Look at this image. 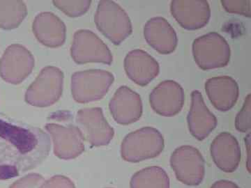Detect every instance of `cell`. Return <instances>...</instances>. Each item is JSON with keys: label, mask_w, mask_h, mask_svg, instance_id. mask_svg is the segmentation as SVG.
Wrapping results in <instances>:
<instances>
[{"label": "cell", "mask_w": 251, "mask_h": 188, "mask_svg": "<svg viewBox=\"0 0 251 188\" xmlns=\"http://www.w3.org/2000/svg\"><path fill=\"white\" fill-rule=\"evenodd\" d=\"M185 102L184 89L174 80H165L150 94V103L153 111L161 116H176Z\"/></svg>", "instance_id": "obj_11"}, {"label": "cell", "mask_w": 251, "mask_h": 188, "mask_svg": "<svg viewBox=\"0 0 251 188\" xmlns=\"http://www.w3.org/2000/svg\"><path fill=\"white\" fill-rule=\"evenodd\" d=\"M27 14V6L21 0H0V27L13 29L22 23Z\"/></svg>", "instance_id": "obj_22"}, {"label": "cell", "mask_w": 251, "mask_h": 188, "mask_svg": "<svg viewBox=\"0 0 251 188\" xmlns=\"http://www.w3.org/2000/svg\"><path fill=\"white\" fill-rule=\"evenodd\" d=\"M46 129L52 137L54 154L61 159H74L85 151V138L77 127L51 123Z\"/></svg>", "instance_id": "obj_10"}, {"label": "cell", "mask_w": 251, "mask_h": 188, "mask_svg": "<svg viewBox=\"0 0 251 188\" xmlns=\"http://www.w3.org/2000/svg\"><path fill=\"white\" fill-rule=\"evenodd\" d=\"M246 148L248 151L247 169L249 173H251V133H249L245 138Z\"/></svg>", "instance_id": "obj_30"}, {"label": "cell", "mask_w": 251, "mask_h": 188, "mask_svg": "<svg viewBox=\"0 0 251 188\" xmlns=\"http://www.w3.org/2000/svg\"><path fill=\"white\" fill-rule=\"evenodd\" d=\"M130 188H170L171 181L166 170L161 166H148L133 175Z\"/></svg>", "instance_id": "obj_21"}, {"label": "cell", "mask_w": 251, "mask_h": 188, "mask_svg": "<svg viewBox=\"0 0 251 188\" xmlns=\"http://www.w3.org/2000/svg\"><path fill=\"white\" fill-rule=\"evenodd\" d=\"M210 153L217 167L226 173L237 170L242 159L239 141L227 132H223L214 138L211 142Z\"/></svg>", "instance_id": "obj_14"}, {"label": "cell", "mask_w": 251, "mask_h": 188, "mask_svg": "<svg viewBox=\"0 0 251 188\" xmlns=\"http://www.w3.org/2000/svg\"><path fill=\"white\" fill-rule=\"evenodd\" d=\"M32 30L36 39L47 47L55 48L65 42V24L52 13L42 12L38 14L33 22Z\"/></svg>", "instance_id": "obj_19"}, {"label": "cell", "mask_w": 251, "mask_h": 188, "mask_svg": "<svg viewBox=\"0 0 251 188\" xmlns=\"http://www.w3.org/2000/svg\"><path fill=\"white\" fill-rule=\"evenodd\" d=\"M76 121L85 139L93 146H107L115 135V130L104 117L100 108L81 109Z\"/></svg>", "instance_id": "obj_9"}, {"label": "cell", "mask_w": 251, "mask_h": 188, "mask_svg": "<svg viewBox=\"0 0 251 188\" xmlns=\"http://www.w3.org/2000/svg\"><path fill=\"white\" fill-rule=\"evenodd\" d=\"M165 147L164 138L153 127H143L125 137L121 145L122 159L128 163H140L159 156Z\"/></svg>", "instance_id": "obj_1"}, {"label": "cell", "mask_w": 251, "mask_h": 188, "mask_svg": "<svg viewBox=\"0 0 251 188\" xmlns=\"http://www.w3.org/2000/svg\"><path fill=\"white\" fill-rule=\"evenodd\" d=\"M40 188H75L72 180L64 176H54L44 181Z\"/></svg>", "instance_id": "obj_27"}, {"label": "cell", "mask_w": 251, "mask_h": 188, "mask_svg": "<svg viewBox=\"0 0 251 188\" xmlns=\"http://www.w3.org/2000/svg\"><path fill=\"white\" fill-rule=\"evenodd\" d=\"M221 4L227 12L251 18V0H223Z\"/></svg>", "instance_id": "obj_25"}, {"label": "cell", "mask_w": 251, "mask_h": 188, "mask_svg": "<svg viewBox=\"0 0 251 188\" xmlns=\"http://www.w3.org/2000/svg\"><path fill=\"white\" fill-rule=\"evenodd\" d=\"M64 73L58 68L46 67L28 87L25 99L29 105L46 108L55 103L62 96Z\"/></svg>", "instance_id": "obj_5"}, {"label": "cell", "mask_w": 251, "mask_h": 188, "mask_svg": "<svg viewBox=\"0 0 251 188\" xmlns=\"http://www.w3.org/2000/svg\"><path fill=\"white\" fill-rule=\"evenodd\" d=\"M114 120L120 125L138 121L143 115V101L139 94L127 86L117 89L109 103Z\"/></svg>", "instance_id": "obj_13"}, {"label": "cell", "mask_w": 251, "mask_h": 188, "mask_svg": "<svg viewBox=\"0 0 251 188\" xmlns=\"http://www.w3.org/2000/svg\"><path fill=\"white\" fill-rule=\"evenodd\" d=\"M144 37L149 45L160 54L173 53L177 46L176 31L164 18L149 20L144 26Z\"/></svg>", "instance_id": "obj_17"}, {"label": "cell", "mask_w": 251, "mask_h": 188, "mask_svg": "<svg viewBox=\"0 0 251 188\" xmlns=\"http://www.w3.org/2000/svg\"><path fill=\"white\" fill-rule=\"evenodd\" d=\"M235 128L240 133H246L251 129V95L246 97L242 110L236 116Z\"/></svg>", "instance_id": "obj_24"}, {"label": "cell", "mask_w": 251, "mask_h": 188, "mask_svg": "<svg viewBox=\"0 0 251 188\" xmlns=\"http://www.w3.org/2000/svg\"><path fill=\"white\" fill-rule=\"evenodd\" d=\"M206 93L216 110L227 112L233 108L239 96V87L232 77H211L205 82Z\"/></svg>", "instance_id": "obj_18"}, {"label": "cell", "mask_w": 251, "mask_h": 188, "mask_svg": "<svg viewBox=\"0 0 251 188\" xmlns=\"http://www.w3.org/2000/svg\"><path fill=\"white\" fill-rule=\"evenodd\" d=\"M192 52L195 62L204 70L226 67L230 60L229 44L217 32H209L195 39Z\"/></svg>", "instance_id": "obj_4"}, {"label": "cell", "mask_w": 251, "mask_h": 188, "mask_svg": "<svg viewBox=\"0 0 251 188\" xmlns=\"http://www.w3.org/2000/svg\"><path fill=\"white\" fill-rule=\"evenodd\" d=\"M71 54L74 62L79 64L96 62L110 65L113 61L108 46L88 29H80L75 33Z\"/></svg>", "instance_id": "obj_7"}, {"label": "cell", "mask_w": 251, "mask_h": 188, "mask_svg": "<svg viewBox=\"0 0 251 188\" xmlns=\"http://www.w3.org/2000/svg\"><path fill=\"white\" fill-rule=\"evenodd\" d=\"M99 29L115 45H120L132 34L133 27L129 16L115 1L101 0L94 16Z\"/></svg>", "instance_id": "obj_2"}, {"label": "cell", "mask_w": 251, "mask_h": 188, "mask_svg": "<svg viewBox=\"0 0 251 188\" xmlns=\"http://www.w3.org/2000/svg\"><path fill=\"white\" fill-rule=\"evenodd\" d=\"M34 67L32 54L24 46L13 44L0 59V76L8 83L18 85L30 75Z\"/></svg>", "instance_id": "obj_8"}, {"label": "cell", "mask_w": 251, "mask_h": 188, "mask_svg": "<svg viewBox=\"0 0 251 188\" xmlns=\"http://www.w3.org/2000/svg\"><path fill=\"white\" fill-rule=\"evenodd\" d=\"M171 166L181 184L198 186L205 176V162L201 151L189 145L179 146L172 153Z\"/></svg>", "instance_id": "obj_6"}, {"label": "cell", "mask_w": 251, "mask_h": 188, "mask_svg": "<svg viewBox=\"0 0 251 188\" xmlns=\"http://www.w3.org/2000/svg\"><path fill=\"white\" fill-rule=\"evenodd\" d=\"M57 9L69 17H79L88 11L92 4L90 0H54Z\"/></svg>", "instance_id": "obj_23"}, {"label": "cell", "mask_w": 251, "mask_h": 188, "mask_svg": "<svg viewBox=\"0 0 251 188\" xmlns=\"http://www.w3.org/2000/svg\"><path fill=\"white\" fill-rule=\"evenodd\" d=\"M188 130L199 141L205 140L217 126V118L206 107L202 94L191 93V106L187 116Z\"/></svg>", "instance_id": "obj_15"}, {"label": "cell", "mask_w": 251, "mask_h": 188, "mask_svg": "<svg viewBox=\"0 0 251 188\" xmlns=\"http://www.w3.org/2000/svg\"><path fill=\"white\" fill-rule=\"evenodd\" d=\"M115 80L113 74L100 69H91L73 74V98L79 103L100 100L108 93Z\"/></svg>", "instance_id": "obj_3"}, {"label": "cell", "mask_w": 251, "mask_h": 188, "mask_svg": "<svg viewBox=\"0 0 251 188\" xmlns=\"http://www.w3.org/2000/svg\"><path fill=\"white\" fill-rule=\"evenodd\" d=\"M0 138L13 145L22 156L34 155L44 159V155L38 152L40 140L36 132L0 119Z\"/></svg>", "instance_id": "obj_20"}, {"label": "cell", "mask_w": 251, "mask_h": 188, "mask_svg": "<svg viewBox=\"0 0 251 188\" xmlns=\"http://www.w3.org/2000/svg\"><path fill=\"white\" fill-rule=\"evenodd\" d=\"M210 188H240L238 185L228 180H220L216 181Z\"/></svg>", "instance_id": "obj_29"}, {"label": "cell", "mask_w": 251, "mask_h": 188, "mask_svg": "<svg viewBox=\"0 0 251 188\" xmlns=\"http://www.w3.org/2000/svg\"><path fill=\"white\" fill-rule=\"evenodd\" d=\"M19 175V169L11 164L0 165V180H8Z\"/></svg>", "instance_id": "obj_28"}, {"label": "cell", "mask_w": 251, "mask_h": 188, "mask_svg": "<svg viewBox=\"0 0 251 188\" xmlns=\"http://www.w3.org/2000/svg\"><path fill=\"white\" fill-rule=\"evenodd\" d=\"M44 181L41 175L31 173L18 179L10 188H40Z\"/></svg>", "instance_id": "obj_26"}, {"label": "cell", "mask_w": 251, "mask_h": 188, "mask_svg": "<svg viewBox=\"0 0 251 188\" xmlns=\"http://www.w3.org/2000/svg\"><path fill=\"white\" fill-rule=\"evenodd\" d=\"M172 16L181 27L196 30L204 27L211 18V9L206 0H173Z\"/></svg>", "instance_id": "obj_12"}, {"label": "cell", "mask_w": 251, "mask_h": 188, "mask_svg": "<svg viewBox=\"0 0 251 188\" xmlns=\"http://www.w3.org/2000/svg\"><path fill=\"white\" fill-rule=\"evenodd\" d=\"M125 70L130 80L138 85L145 87L158 76L160 66L148 52L137 49L126 56Z\"/></svg>", "instance_id": "obj_16"}]
</instances>
